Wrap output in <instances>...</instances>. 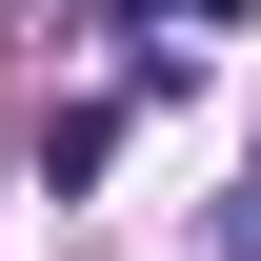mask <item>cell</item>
<instances>
[{
  "label": "cell",
  "mask_w": 261,
  "mask_h": 261,
  "mask_svg": "<svg viewBox=\"0 0 261 261\" xmlns=\"http://www.w3.org/2000/svg\"><path fill=\"white\" fill-rule=\"evenodd\" d=\"M221 261H261V181H241V201H221Z\"/></svg>",
  "instance_id": "obj_2"
},
{
  "label": "cell",
  "mask_w": 261,
  "mask_h": 261,
  "mask_svg": "<svg viewBox=\"0 0 261 261\" xmlns=\"http://www.w3.org/2000/svg\"><path fill=\"white\" fill-rule=\"evenodd\" d=\"M100 20H241V0H100Z\"/></svg>",
  "instance_id": "obj_1"
}]
</instances>
